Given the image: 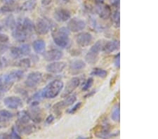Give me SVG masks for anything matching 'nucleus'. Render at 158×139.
Wrapping results in <instances>:
<instances>
[{
    "instance_id": "1",
    "label": "nucleus",
    "mask_w": 158,
    "mask_h": 139,
    "mask_svg": "<svg viewBox=\"0 0 158 139\" xmlns=\"http://www.w3.org/2000/svg\"><path fill=\"white\" fill-rule=\"evenodd\" d=\"M63 82L60 80H54L41 91L42 96L47 98H54L60 94L63 88Z\"/></svg>"
},
{
    "instance_id": "2",
    "label": "nucleus",
    "mask_w": 158,
    "mask_h": 139,
    "mask_svg": "<svg viewBox=\"0 0 158 139\" xmlns=\"http://www.w3.org/2000/svg\"><path fill=\"white\" fill-rule=\"evenodd\" d=\"M70 31L68 28L63 27L59 28L52 34L54 43L58 47L66 48L69 44Z\"/></svg>"
},
{
    "instance_id": "3",
    "label": "nucleus",
    "mask_w": 158,
    "mask_h": 139,
    "mask_svg": "<svg viewBox=\"0 0 158 139\" xmlns=\"http://www.w3.org/2000/svg\"><path fill=\"white\" fill-rule=\"evenodd\" d=\"M23 71H22V70H20L11 71V72H9V73L7 74V75L2 76L4 82L3 85L7 86V87H11L15 82L20 80V79L23 77Z\"/></svg>"
},
{
    "instance_id": "4",
    "label": "nucleus",
    "mask_w": 158,
    "mask_h": 139,
    "mask_svg": "<svg viewBox=\"0 0 158 139\" xmlns=\"http://www.w3.org/2000/svg\"><path fill=\"white\" fill-rule=\"evenodd\" d=\"M103 47L102 41L98 40L94 44L92 47H91L90 50L87 53L86 56H85V60H87L89 63L93 64L96 63L98 60V56L99 54L100 51H101Z\"/></svg>"
},
{
    "instance_id": "5",
    "label": "nucleus",
    "mask_w": 158,
    "mask_h": 139,
    "mask_svg": "<svg viewBox=\"0 0 158 139\" xmlns=\"http://www.w3.org/2000/svg\"><path fill=\"white\" fill-rule=\"evenodd\" d=\"M53 23L49 19L43 18H39L35 25V30L39 35H46L51 30Z\"/></svg>"
},
{
    "instance_id": "6",
    "label": "nucleus",
    "mask_w": 158,
    "mask_h": 139,
    "mask_svg": "<svg viewBox=\"0 0 158 139\" xmlns=\"http://www.w3.org/2000/svg\"><path fill=\"white\" fill-rule=\"evenodd\" d=\"M42 79V74L39 72H32L28 75L25 84L29 88H34Z\"/></svg>"
},
{
    "instance_id": "7",
    "label": "nucleus",
    "mask_w": 158,
    "mask_h": 139,
    "mask_svg": "<svg viewBox=\"0 0 158 139\" xmlns=\"http://www.w3.org/2000/svg\"><path fill=\"white\" fill-rule=\"evenodd\" d=\"M86 26V23L84 20L77 18L70 19L68 23V29L69 31L73 32H77L84 30Z\"/></svg>"
},
{
    "instance_id": "8",
    "label": "nucleus",
    "mask_w": 158,
    "mask_h": 139,
    "mask_svg": "<svg viewBox=\"0 0 158 139\" xmlns=\"http://www.w3.org/2000/svg\"><path fill=\"white\" fill-rule=\"evenodd\" d=\"M4 104L9 109H18L23 106V101L19 97L9 96L4 99Z\"/></svg>"
},
{
    "instance_id": "9",
    "label": "nucleus",
    "mask_w": 158,
    "mask_h": 139,
    "mask_svg": "<svg viewBox=\"0 0 158 139\" xmlns=\"http://www.w3.org/2000/svg\"><path fill=\"white\" fill-rule=\"evenodd\" d=\"M79 83H80V81H79V79L78 77H73L70 79L65 87L62 96L65 98V97L70 96V94H71L77 88L78 86L79 85Z\"/></svg>"
},
{
    "instance_id": "10",
    "label": "nucleus",
    "mask_w": 158,
    "mask_h": 139,
    "mask_svg": "<svg viewBox=\"0 0 158 139\" xmlns=\"http://www.w3.org/2000/svg\"><path fill=\"white\" fill-rule=\"evenodd\" d=\"M12 37L16 41H20V42H23L27 39L28 34L23 29L19 21L16 22V27L12 30Z\"/></svg>"
},
{
    "instance_id": "11",
    "label": "nucleus",
    "mask_w": 158,
    "mask_h": 139,
    "mask_svg": "<svg viewBox=\"0 0 158 139\" xmlns=\"http://www.w3.org/2000/svg\"><path fill=\"white\" fill-rule=\"evenodd\" d=\"M55 20L58 22H66L70 20L71 18V14L67 9H58L55 11L54 14Z\"/></svg>"
},
{
    "instance_id": "12",
    "label": "nucleus",
    "mask_w": 158,
    "mask_h": 139,
    "mask_svg": "<svg viewBox=\"0 0 158 139\" xmlns=\"http://www.w3.org/2000/svg\"><path fill=\"white\" fill-rule=\"evenodd\" d=\"M92 35L89 32H82L76 37V41L80 47H85L90 44L92 41Z\"/></svg>"
},
{
    "instance_id": "13",
    "label": "nucleus",
    "mask_w": 158,
    "mask_h": 139,
    "mask_svg": "<svg viewBox=\"0 0 158 139\" xmlns=\"http://www.w3.org/2000/svg\"><path fill=\"white\" fill-rule=\"evenodd\" d=\"M77 100V97L76 95H71V96H68L66 97V98L63 101L58 103L56 105H55L54 106V110L55 112H58L60 111L63 108L68 107V106H71Z\"/></svg>"
},
{
    "instance_id": "14",
    "label": "nucleus",
    "mask_w": 158,
    "mask_h": 139,
    "mask_svg": "<svg viewBox=\"0 0 158 139\" xmlns=\"http://www.w3.org/2000/svg\"><path fill=\"white\" fill-rule=\"evenodd\" d=\"M96 11L100 18L103 20L108 19L111 16V9L108 5L98 4L96 7Z\"/></svg>"
},
{
    "instance_id": "15",
    "label": "nucleus",
    "mask_w": 158,
    "mask_h": 139,
    "mask_svg": "<svg viewBox=\"0 0 158 139\" xmlns=\"http://www.w3.org/2000/svg\"><path fill=\"white\" fill-rule=\"evenodd\" d=\"M63 54L60 50L58 49H52L44 53V58L47 61H56L62 58Z\"/></svg>"
},
{
    "instance_id": "16",
    "label": "nucleus",
    "mask_w": 158,
    "mask_h": 139,
    "mask_svg": "<svg viewBox=\"0 0 158 139\" xmlns=\"http://www.w3.org/2000/svg\"><path fill=\"white\" fill-rule=\"evenodd\" d=\"M37 105V102L32 103L30 112H28L30 119H32V121L35 122H39L42 119L41 112L39 108H38Z\"/></svg>"
},
{
    "instance_id": "17",
    "label": "nucleus",
    "mask_w": 158,
    "mask_h": 139,
    "mask_svg": "<svg viewBox=\"0 0 158 139\" xmlns=\"http://www.w3.org/2000/svg\"><path fill=\"white\" fill-rule=\"evenodd\" d=\"M66 63L65 62H54L47 66V70L51 73H60L65 69Z\"/></svg>"
},
{
    "instance_id": "18",
    "label": "nucleus",
    "mask_w": 158,
    "mask_h": 139,
    "mask_svg": "<svg viewBox=\"0 0 158 139\" xmlns=\"http://www.w3.org/2000/svg\"><path fill=\"white\" fill-rule=\"evenodd\" d=\"M18 21L20 22L22 28L28 34V35L31 34L33 32V30H35V25L30 18H25L23 19V20H19Z\"/></svg>"
},
{
    "instance_id": "19",
    "label": "nucleus",
    "mask_w": 158,
    "mask_h": 139,
    "mask_svg": "<svg viewBox=\"0 0 158 139\" xmlns=\"http://www.w3.org/2000/svg\"><path fill=\"white\" fill-rule=\"evenodd\" d=\"M119 48V41L117 40L109 41L103 47V52L105 54H110L117 51Z\"/></svg>"
},
{
    "instance_id": "20",
    "label": "nucleus",
    "mask_w": 158,
    "mask_h": 139,
    "mask_svg": "<svg viewBox=\"0 0 158 139\" xmlns=\"http://www.w3.org/2000/svg\"><path fill=\"white\" fill-rule=\"evenodd\" d=\"M30 117L28 112L21 111L18 114V122L16 127H21L26 124H28L30 122Z\"/></svg>"
},
{
    "instance_id": "21",
    "label": "nucleus",
    "mask_w": 158,
    "mask_h": 139,
    "mask_svg": "<svg viewBox=\"0 0 158 139\" xmlns=\"http://www.w3.org/2000/svg\"><path fill=\"white\" fill-rule=\"evenodd\" d=\"M5 29H11L13 30L16 25V21L13 15H9L2 21Z\"/></svg>"
},
{
    "instance_id": "22",
    "label": "nucleus",
    "mask_w": 158,
    "mask_h": 139,
    "mask_svg": "<svg viewBox=\"0 0 158 139\" xmlns=\"http://www.w3.org/2000/svg\"><path fill=\"white\" fill-rule=\"evenodd\" d=\"M33 46V49L37 54H43L45 51V47H46V44L44 41L42 39H37L34 41L32 44Z\"/></svg>"
},
{
    "instance_id": "23",
    "label": "nucleus",
    "mask_w": 158,
    "mask_h": 139,
    "mask_svg": "<svg viewBox=\"0 0 158 139\" xmlns=\"http://www.w3.org/2000/svg\"><path fill=\"white\" fill-rule=\"evenodd\" d=\"M14 117V114L7 110H0V123L8 122Z\"/></svg>"
},
{
    "instance_id": "24",
    "label": "nucleus",
    "mask_w": 158,
    "mask_h": 139,
    "mask_svg": "<svg viewBox=\"0 0 158 139\" xmlns=\"http://www.w3.org/2000/svg\"><path fill=\"white\" fill-rule=\"evenodd\" d=\"M86 64L83 60H79V59H75V60H72L70 62V67L73 70H79L85 68Z\"/></svg>"
},
{
    "instance_id": "25",
    "label": "nucleus",
    "mask_w": 158,
    "mask_h": 139,
    "mask_svg": "<svg viewBox=\"0 0 158 139\" xmlns=\"http://www.w3.org/2000/svg\"><path fill=\"white\" fill-rule=\"evenodd\" d=\"M37 6V0H28L21 7V10L24 11H30L33 10Z\"/></svg>"
},
{
    "instance_id": "26",
    "label": "nucleus",
    "mask_w": 158,
    "mask_h": 139,
    "mask_svg": "<svg viewBox=\"0 0 158 139\" xmlns=\"http://www.w3.org/2000/svg\"><path fill=\"white\" fill-rule=\"evenodd\" d=\"M120 108H119V104H116L113 108L111 113V118L114 122H119L120 119Z\"/></svg>"
},
{
    "instance_id": "27",
    "label": "nucleus",
    "mask_w": 158,
    "mask_h": 139,
    "mask_svg": "<svg viewBox=\"0 0 158 139\" xmlns=\"http://www.w3.org/2000/svg\"><path fill=\"white\" fill-rule=\"evenodd\" d=\"M11 56L14 58H20L23 57L21 51L19 47H13L10 50Z\"/></svg>"
},
{
    "instance_id": "28",
    "label": "nucleus",
    "mask_w": 158,
    "mask_h": 139,
    "mask_svg": "<svg viewBox=\"0 0 158 139\" xmlns=\"http://www.w3.org/2000/svg\"><path fill=\"white\" fill-rule=\"evenodd\" d=\"M107 72L105 70L103 69H98V68H96V69H94L91 72V75L93 76H96V77H100V78H105L107 76Z\"/></svg>"
},
{
    "instance_id": "29",
    "label": "nucleus",
    "mask_w": 158,
    "mask_h": 139,
    "mask_svg": "<svg viewBox=\"0 0 158 139\" xmlns=\"http://www.w3.org/2000/svg\"><path fill=\"white\" fill-rule=\"evenodd\" d=\"M31 65V61L29 58L20 59L18 62V66L22 68H29Z\"/></svg>"
},
{
    "instance_id": "30",
    "label": "nucleus",
    "mask_w": 158,
    "mask_h": 139,
    "mask_svg": "<svg viewBox=\"0 0 158 139\" xmlns=\"http://www.w3.org/2000/svg\"><path fill=\"white\" fill-rule=\"evenodd\" d=\"M7 139H21V137L16 127H14L10 134L7 135Z\"/></svg>"
},
{
    "instance_id": "31",
    "label": "nucleus",
    "mask_w": 158,
    "mask_h": 139,
    "mask_svg": "<svg viewBox=\"0 0 158 139\" xmlns=\"http://www.w3.org/2000/svg\"><path fill=\"white\" fill-rule=\"evenodd\" d=\"M19 48H20V51H21L23 56H28V55H29L31 53V48H30L29 45L26 44H24L20 46Z\"/></svg>"
},
{
    "instance_id": "32",
    "label": "nucleus",
    "mask_w": 158,
    "mask_h": 139,
    "mask_svg": "<svg viewBox=\"0 0 158 139\" xmlns=\"http://www.w3.org/2000/svg\"><path fill=\"white\" fill-rule=\"evenodd\" d=\"M16 10V7L13 5V4H5V6L0 9V11L2 13H11Z\"/></svg>"
},
{
    "instance_id": "33",
    "label": "nucleus",
    "mask_w": 158,
    "mask_h": 139,
    "mask_svg": "<svg viewBox=\"0 0 158 139\" xmlns=\"http://www.w3.org/2000/svg\"><path fill=\"white\" fill-rule=\"evenodd\" d=\"M113 21L115 23V25L119 27V21H120V15H119V9L115 11L113 15Z\"/></svg>"
},
{
    "instance_id": "34",
    "label": "nucleus",
    "mask_w": 158,
    "mask_h": 139,
    "mask_svg": "<svg viewBox=\"0 0 158 139\" xmlns=\"http://www.w3.org/2000/svg\"><path fill=\"white\" fill-rule=\"evenodd\" d=\"M93 82H94V79H93L92 78H89V79L87 80L86 83H85L83 85L82 90L83 91L88 90V89H89V88H90L91 86H92Z\"/></svg>"
},
{
    "instance_id": "35",
    "label": "nucleus",
    "mask_w": 158,
    "mask_h": 139,
    "mask_svg": "<svg viewBox=\"0 0 158 139\" xmlns=\"http://www.w3.org/2000/svg\"><path fill=\"white\" fill-rule=\"evenodd\" d=\"M9 40V37L7 35L5 34L0 33V44H5L6 43H7Z\"/></svg>"
},
{
    "instance_id": "36",
    "label": "nucleus",
    "mask_w": 158,
    "mask_h": 139,
    "mask_svg": "<svg viewBox=\"0 0 158 139\" xmlns=\"http://www.w3.org/2000/svg\"><path fill=\"white\" fill-rule=\"evenodd\" d=\"M81 105H82L81 102L78 103L75 105V106H74V107L72 108L71 109H70L69 111H68V112H69V113H74V112H75L78 109H79V108H80Z\"/></svg>"
},
{
    "instance_id": "37",
    "label": "nucleus",
    "mask_w": 158,
    "mask_h": 139,
    "mask_svg": "<svg viewBox=\"0 0 158 139\" xmlns=\"http://www.w3.org/2000/svg\"><path fill=\"white\" fill-rule=\"evenodd\" d=\"M119 64H120V63H119V54H118L117 56H116L115 58V65L116 67L119 68V65H120Z\"/></svg>"
},
{
    "instance_id": "38",
    "label": "nucleus",
    "mask_w": 158,
    "mask_h": 139,
    "mask_svg": "<svg viewBox=\"0 0 158 139\" xmlns=\"http://www.w3.org/2000/svg\"><path fill=\"white\" fill-rule=\"evenodd\" d=\"M51 1H52V0H42V5L43 7H47V6L50 4Z\"/></svg>"
},
{
    "instance_id": "39",
    "label": "nucleus",
    "mask_w": 158,
    "mask_h": 139,
    "mask_svg": "<svg viewBox=\"0 0 158 139\" xmlns=\"http://www.w3.org/2000/svg\"><path fill=\"white\" fill-rule=\"evenodd\" d=\"M7 46L5 44H0V54H3L4 51H7Z\"/></svg>"
},
{
    "instance_id": "40",
    "label": "nucleus",
    "mask_w": 158,
    "mask_h": 139,
    "mask_svg": "<svg viewBox=\"0 0 158 139\" xmlns=\"http://www.w3.org/2000/svg\"><path fill=\"white\" fill-rule=\"evenodd\" d=\"M54 116L51 115V116H49L48 117H47V119H46V122H47V124H50L51 122H52L53 120H54Z\"/></svg>"
},
{
    "instance_id": "41",
    "label": "nucleus",
    "mask_w": 158,
    "mask_h": 139,
    "mask_svg": "<svg viewBox=\"0 0 158 139\" xmlns=\"http://www.w3.org/2000/svg\"><path fill=\"white\" fill-rule=\"evenodd\" d=\"M1 2H3L5 4H13L15 1V0H1Z\"/></svg>"
},
{
    "instance_id": "42",
    "label": "nucleus",
    "mask_w": 158,
    "mask_h": 139,
    "mask_svg": "<svg viewBox=\"0 0 158 139\" xmlns=\"http://www.w3.org/2000/svg\"><path fill=\"white\" fill-rule=\"evenodd\" d=\"M111 3L114 6H119V0H111Z\"/></svg>"
},
{
    "instance_id": "43",
    "label": "nucleus",
    "mask_w": 158,
    "mask_h": 139,
    "mask_svg": "<svg viewBox=\"0 0 158 139\" xmlns=\"http://www.w3.org/2000/svg\"><path fill=\"white\" fill-rule=\"evenodd\" d=\"M0 139H7V135L1 134L0 135Z\"/></svg>"
},
{
    "instance_id": "44",
    "label": "nucleus",
    "mask_w": 158,
    "mask_h": 139,
    "mask_svg": "<svg viewBox=\"0 0 158 139\" xmlns=\"http://www.w3.org/2000/svg\"><path fill=\"white\" fill-rule=\"evenodd\" d=\"M3 84H4V82H3L2 76H0V87H2Z\"/></svg>"
},
{
    "instance_id": "45",
    "label": "nucleus",
    "mask_w": 158,
    "mask_h": 139,
    "mask_svg": "<svg viewBox=\"0 0 158 139\" xmlns=\"http://www.w3.org/2000/svg\"><path fill=\"white\" fill-rule=\"evenodd\" d=\"M94 1H96L97 4H103V2L104 1V0H94Z\"/></svg>"
},
{
    "instance_id": "46",
    "label": "nucleus",
    "mask_w": 158,
    "mask_h": 139,
    "mask_svg": "<svg viewBox=\"0 0 158 139\" xmlns=\"http://www.w3.org/2000/svg\"><path fill=\"white\" fill-rule=\"evenodd\" d=\"M60 1H62L63 3H65V4H66V3H68L70 1V0H60Z\"/></svg>"
},
{
    "instance_id": "47",
    "label": "nucleus",
    "mask_w": 158,
    "mask_h": 139,
    "mask_svg": "<svg viewBox=\"0 0 158 139\" xmlns=\"http://www.w3.org/2000/svg\"><path fill=\"white\" fill-rule=\"evenodd\" d=\"M3 67V63L1 61V60L0 59V69H1V68Z\"/></svg>"
},
{
    "instance_id": "48",
    "label": "nucleus",
    "mask_w": 158,
    "mask_h": 139,
    "mask_svg": "<svg viewBox=\"0 0 158 139\" xmlns=\"http://www.w3.org/2000/svg\"><path fill=\"white\" fill-rule=\"evenodd\" d=\"M77 139H84V138H82V137H79V138H77Z\"/></svg>"
}]
</instances>
